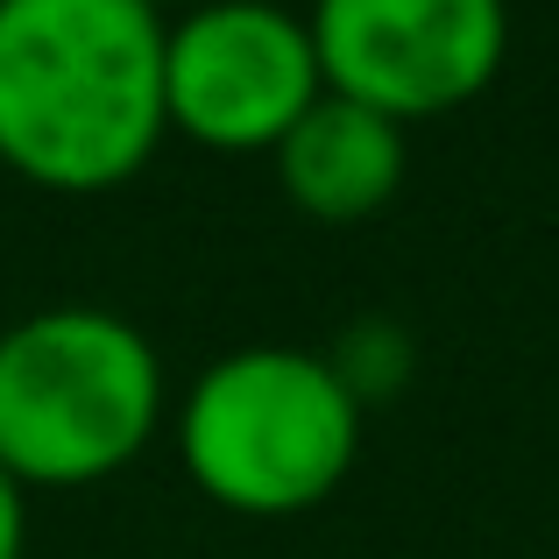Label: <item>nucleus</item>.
Returning a JSON list of instances; mask_svg holds the SVG:
<instances>
[{
    "label": "nucleus",
    "instance_id": "0eeeda50",
    "mask_svg": "<svg viewBox=\"0 0 559 559\" xmlns=\"http://www.w3.org/2000/svg\"><path fill=\"white\" fill-rule=\"evenodd\" d=\"M333 376L355 390V404H369V396H390L396 382L411 369V341L396 319H355V326L333 341Z\"/></svg>",
    "mask_w": 559,
    "mask_h": 559
},
{
    "label": "nucleus",
    "instance_id": "20e7f679",
    "mask_svg": "<svg viewBox=\"0 0 559 559\" xmlns=\"http://www.w3.org/2000/svg\"><path fill=\"white\" fill-rule=\"evenodd\" d=\"M319 93L312 28L276 0H191L164 22V114L205 150H276Z\"/></svg>",
    "mask_w": 559,
    "mask_h": 559
},
{
    "label": "nucleus",
    "instance_id": "39448f33",
    "mask_svg": "<svg viewBox=\"0 0 559 559\" xmlns=\"http://www.w3.org/2000/svg\"><path fill=\"white\" fill-rule=\"evenodd\" d=\"M326 93H347L390 121L447 114L503 71V0H312L305 14Z\"/></svg>",
    "mask_w": 559,
    "mask_h": 559
},
{
    "label": "nucleus",
    "instance_id": "7ed1b4c3",
    "mask_svg": "<svg viewBox=\"0 0 559 559\" xmlns=\"http://www.w3.org/2000/svg\"><path fill=\"white\" fill-rule=\"evenodd\" d=\"M178 453L213 503L284 518L341 489L361 453V404L326 355L255 341L185 390Z\"/></svg>",
    "mask_w": 559,
    "mask_h": 559
},
{
    "label": "nucleus",
    "instance_id": "423d86ee",
    "mask_svg": "<svg viewBox=\"0 0 559 559\" xmlns=\"http://www.w3.org/2000/svg\"><path fill=\"white\" fill-rule=\"evenodd\" d=\"M276 178L319 219H361L404 185V121L347 93H319L276 142Z\"/></svg>",
    "mask_w": 559,
    "mask_h": 559
},
{
    "label": "nucleus",
    "instance_id": "f03ea898",
    "mask_svg": "<svg viewBox=\"0 0 559 559\" xmlns=\"http://www.w3.org/2000/svg\"><path fill=\"white\" fill-rule=\"evenodd\" d=\"M164 361L99 305H50L0 333V467L22 489H79L150 447Z\"/></svg>",
    "mask_w": 559,
    "mask_h": 559
},
{
    "label": "nucleus",
    "instance_id": "6e6552de",
    "mask_svg": "<svg viewBox=\"0 0 559 559\" xmlns=\"http://www.w3.org/2000/svg\"><path fill=\"white\" fill-rule=\"evenodd\" d=\"M28 546V489L0 467V559H22Z\"/></svg>",
    "mask_w": 559,
    "mask_h": 559
},
{
    "label": "nucleus",
    "instance_id": "1a4fd4ad",
    "mask_svg": "<svg viewBox=\"0 0 559 559\" xmlns=\"http://www.w3.org/2000/svg\"><path fill=\"white\" fill-rule=\"evenodd\" d=\"M150 8H156V14H164V8H170V0H150Z\"/></svg>",
    "mask_w": 559,
    "mask_h": 559
},
{
    "label": "nucleus",
    "instance_id": "f257e3e1",
    "mask_svg": "<svg viewBox=\"0 0 559 559\" xmlns=\"http://www.w3.org/2000/svg\"><path fill=\"white\" fill-rule=\"evenodd\" d=\"M164 14L150 0H0V164L107 191L164 142Z\"/></svg>",
    "mask_w": 559,
    "mask_h": 559
}]
</instances>
